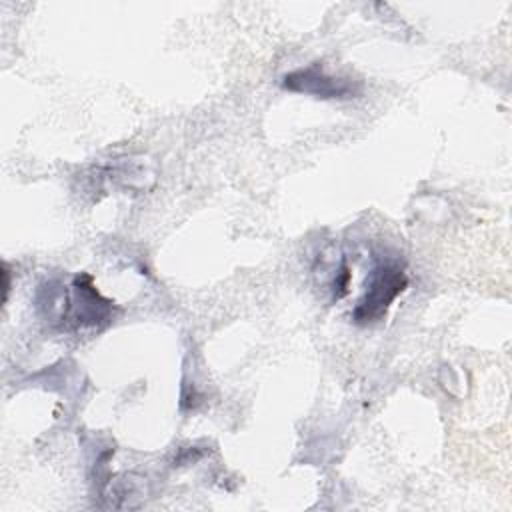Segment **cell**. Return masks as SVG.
<instances>
[{
    "label": "cell",
    "mask_w": 512,
    "mask_h": 512,
    "mask_svg": "<svg viewBox=\"0 0 512 512\" xmlns=\"http://www.w3.org/2000/svg\"><path fill=\"white\" fill-rule=\"evenodd\" d=\"M2 276H4V300H6L8 290H10V282H8V268H6V264H2Z\"/></svg>",
    "instance_id": "obj_4"
},
{
    "label": "cell",
    "mask_w": 512,
    "mask_h": 512,
    "mask_svg": "<svg viewBox=\"0 0 512 512\" xmlns=\"http://www.w3.org/2000/svg\"><path fill=\"white\" fill-rule=\"evenodd\" d=\"M408 280L398 264H378L368 278L366 292L354 308L356 324L378 322L394 298L406 288Z\"/></svg>",
    "instance_id": "obj_1"
},
{
    "label": "cell",
    "mask_w": 512,
    "mask_h": 512,
    "mask_svg": "<svg viewBox=\"0 0 512 512\" xmlns=\"http://www.w3.org/2000/svg\"><path fill=\"white\" fill-rule=\"evenodd\" d=\"M110 304L112 302L104 300L92 286V278L88 274L74 278V304H70V312L78 326H94L98 320L108 318Z\"/></svg>",
    "instance_id": "obj_3"
},
{
    "label": "cell",
    "mask_w": 512,
    "mask_h": 512,
    "mask_svg": "<svg viewBox=\"0 0 512 512\" xmlns=\"http://www.w3.org/2000/svg\"><path fill=\"white\" fill-rule=\"evenodd\" d=\"M282 86L290 92H302V94H312L316 98H338V100L354 98L360 92V86H356L354 80L328 76L318 62L286 74L282 80Z\"/></svg>",
    "instance_id": "obj_2"
}]
</instances>
